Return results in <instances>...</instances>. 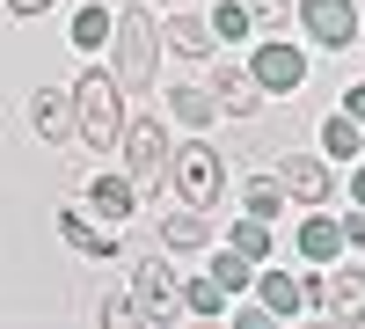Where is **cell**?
<instances>
[{"instance_id": "obj_1", "label": "cell", "mask_w": 365, "mask_h": 329, "mask_svg": "<svg viewBox=\"0 0 365 329\" xmlns=\"http://www.w3.org/2000/svg\"><path fill=\"white\" fill-rule=\"evenodd\" d=\"M125 88H117V74H103V66H88L81 81H73V132H81V146H117V132H125Z\"/></svg>"}, {"instance_id": "obj_2", "label": "cell", "mask_w": 365, "mask_h": 329, "mask_svg": "<svg viewBox=\"0 0 365 329\" xmlns=\"http://www.w3.org/2000/svg\"><path fill=\"white\" fill-rule=\"evenodd\" d=\"M168 176H175L182 205H197V213H212V205H220V191H227V161L212 154L205 139H182V146H168Z\"/></svg>"}, {"instance_id": "obj_3", "label": "cell", "mask_w": 365, "mask_h": 329, "mask_svg": "<svg viewBox=\"0 0 365 329\" xmlns=\"http://www.w3.org/2000/svg\"><path fill=\"white\" fill-rule=\"evenodd\" d=\"M110 44H117V88H132V96H146L154 88V22H146V8H125L110 29Z\"/></svg>"}, {"instance_id": "obj_4", "label": "cell", "mask_w": 365, "mask_h": 329, "mask_svg": "<svg viewBox=\"0 0 365 329\" xmlns=\"http://www.w3.org/2000/svg\"><path fill=\"white\" fill-rule=\"evenodd\" d=\"M117 146H125L132 191H161V176H168V132H161V117H132V125L117 132Z\"/></svg>"}, {"instance_id": "obj_5", "label": "cell", "mask_w": 365, "mask_h": 329, "mask_svg": "<svg viewBox=\"0 0 365 329\" xmlns=\"http://www.w3.org/2000/svg\"><path fill=\"white\" fill-rule=\"evenodd\" d=\"M249 74H256V88H263V96H292V88L307 81V51H299V44H285L278 29H270V37L256 44V59H249Z\"/></svg>"}, {"instance_id": "obj_6", "label": "cell", "mask_w": 365, "mask_h": 329, "mask_svg": "<svg viewBox=\"0 0 365 329\" xmlns=\"http://www.w3.org/2000/svg\"><path fill=\"white\" fill-rule=\"evenodd\" d=\"M299 29H307L314 44H329V51H344V44H358V0H299Z\"/></svg>"}, {"instance_id": "obj_7", "label": "cell", "mask_w": 365, "mask_h": 329, "mask_svg": "<svg viewBox=\"0 0 365 329\" xmlns=\"http://www.w3.org/2000/svg\"><path fill=\"white\" fill-rule=\"evenodd\" d=\"M278 191L299 198V205H329L336 198V176H329L322 154H278Z\"/></svg>"}, {"instance_id": "obj_8", "label": "cell", "mask_w": 365, "mask_h": 329, "mask_svg": "<svg viewBox=\"0 0 365 329\" xmlns=\"http://www.w3.org/2000/svg\"><path fill=\"white\" fill-rule=\"evenodd\" d=\"M132 308H139V322H175V315H182L175 285H168V271H161V256L132 271Z\"/></svg>"}, {"instance_id": "obj_9", "label": "cell", "mask_w": 365, "mask_h": 329, "mask_svg": "<svg viewBox=\"0 0 365 329\" xmlns=\"http://www.w3.org/2000/svg\"><path fill=\"white\" fill-rule=\"evenodd\" d=\"M299 256H307V263H336V256H344V227L329 220L322 205H314L307 220H299Z\"/></svg>"}, {"instance_id": "obj_10", "label": "cell", "mask_w": 365, "mask_h": 329, "mask_svg": "<svg viewBox=\"0 0 365 329\" xmlns=\"http://www.w3.org/2000/svg\"><path fill=\"white\" fill-rule=\"evenodd\" d=\"M58 234H66V249L96 256V263L117 256V227H96V220H81V213H58Z\"/></svg>"}, {"instance_id": "obj_11", "label": "cell", "mask_w": 365, "mask_h": 329, "mask_svg": "<svg viewBox=\"0 0 365 329\" xmlns=\"http://www.w3.org/2000/svg\"><path fill=\"white\" fill-rule=\"evenodd\" d=\"M88 205L103 213V227H117V220H132L139 191H132V176H96V183H88Z\"/></svg>"}, {"instance_id": "obj_12", "label": "cell", "mask_w": 365, "mask_h": 329, "mask_svg": "<svg viewBox=\"0 0 365 329\" xmlns=\"http://www.w3.org/2000/svg\"><path fill=\"white\" fill-rule=\"evenodd\" d=\"M322 308L336 315V322H365V271H336L322 285Z\"/></svg>"}, {"instance_id": "obj_13", "label": "cell", "mask_w": 365, "mask_h": 329, "mask_svg": "<svg viewBox=\"0 0 365 329\" xmlns=\"http://www.w3.org/2000/svg\"><path fill=\"white\" fill-rule=\"evenodd\" d=\"M220 110L227 117H256V103H263V88H256V74H241V66H220Z\"/></svg>"}, {"instance_id": "obj_14", "label": "cell", "mask_w": 365, "mask_h": 329, "mask_svg": "<svg viewBox=\"0 0 365 329\" xmlns=\"http://www.w3.org/2000/svg\"><path fill=\"white\" fill-rule=\"evenodd\" d=\"M249 285H256V308H270L278 322H285V315H299V278H285V271H263V263H256V278H249Z\"/></svg>"}, {"instance_id": "obj_15", "label": "cell", "mask_w": 365, "mask_h": 329, "mask_svg": "<svg viewBox=\"0 0 365 329\" xmlns=\"http://www.w3.org/2000/svg\"><path fill=\"white\" fill-rule=\"evenodd\" d=\"M29 125H37L44 139L73 132V96H66V88H37V103H29Z\"/></svg>"}, {"instance_id": "obj_16", "label": "cell", "mask_w": 365, "mask_h": 329, "mask_svg": "<svg viewBox=\"0 0 365 329\" xmlns=\"http://www.w3.org/2000/svg\"><path fill=\"white\" fill-rule=\"evenodd\" d=\"M161 242H168V249H205V242H212V220L197 213V205H182V213L161 220Z\"/></svg>"}, {"instance_id": "obj_17", "label": "cell", "mask_w": 365, "mask_h": 329, "mask_svg": "<svg viewBox=\"0 0 365 329\" xmlns=\"http://www.w3.org/2000/svg\"><path fill=\"white\" fill-rule=\"evenodd\" d=\"M175 300L190 308V315H227V300H234V293L212 278V271H197V278H182V293H175Z\"/></svg>"}, {"instance_id": "obj_18", "label": "cell", "mask_w": 365, "mask_h": 329, "mask_svg": "<svg viewBox=\"0 0 365 329\" xmlns=\"http://www.w3.org/2000/svg\"><path fill=\"white\" fill-rule=\"evenodd\" d=\"M110 29H117L110 8H81V15H73V44H81V51H103V44H110Z\"/></svg>"}, {"instance_id": "obj_19", "label": "cell", "mask_w": 365, "mask_h": 329, "mask_svg": "<svg viewBox=\"0 0 365 329\" xmlns=\"http://www.w3.org/2000/svg\"><path fill=\"white\" fill-rule=\"evenodd\" d=\"M227 249H241L249 263H270V249H278V242H270V220H256V213H249V220L234 227V242H227Z\"/></svg>"}, {"instance_id": "obj_20", "label": "cell", "mask_w": 365, "mask_h": 329, "mask_svg": "<svg viewBox=\"0 0 365 329\" xmlns=\"http://www.w3.org/2000/svg\"><path fill=\"white\" fill-rule=\"evenodd\" d=\"M168 110L182 117V125H212L220 103H212V88H168Z\"/></svg>"}, {"instance_id": "obj_21", "label": "cell", "mask_w": 365, "mask_h": 329, "mask_svg": "<svg viewBox=\"0 0 365 329\" xmlns=\"http://www.w3.org/2000/svg\"><path fill=\"white\" fill-rule=\"evenodd\" d=\"M168 44H175L182 59H205V51H212V22H190V15H175V22H168Z\"/></svg>"}, {"instance_id": "obj_22", "label": "cell", "mask_w": 365, "mask_h": 329, "mask_svg": "<svg viewBox=\"0 0 365 329\" xmlns=\"http://www.w3.org/2000/svg\"><path fill=\"white\" fill-rule=\"evenodd\" d=\"M241 205H249L256 220H278V205H285V191H278V176H256V183L241 191Z\"/></svg>"}, {"instance_id": "obj_23", "label": "cell", "mask_w": 365, "mask_h": 329, "mask_svg": "<svg viewBox=\"0 0 365 329\" xmlns=\"http://www.w3.org/2000/svg\"><path fill=\"white\" fill-rule=\"evenodd\" d=\"M358 132H365V125H351V117L336 110V117H329V125H322V146H329V154H336V161H351V154H358Z\"/></svg>"}, {"instance_id": "obj_24", "label": "cell", "mask_w": 365, "mask_h": 329, "mask_svg": "<svg viewBox=\"0 0 365 329\" xmlns=\"http://www.w3.org/2000/svg\"><path fill=\"white\" fill-rule=\"evenodd\" d=\"M212 37H220V44L249 37V8H241V0H220V8H212Z\"/></svg>"}, {"instance_id": "obj_25", "label": "cell", "mask_w": 365, "mask_h": 329, "mask_svg": "<svg viewBox=\"0 0 365 329\" xmlns=\"http://www.w3.org/2000/svg\"><path fill=\"white\" fill-rule=\"evenodd\" d=\"M212 278H220L227 293H241V285H249V278H256V263H249V256H241V249H227L220 263H212Z\"/></svg>"}, {"instance_id": "obj_26", "label": "cell", "mask_w": 365, "mask_h": 329, "mask_svg": "<svg viewBox=\"0 0 365 329\" xmlns=\"http://www.w3.org/2000/svg\"><path fill=\"white\" fill-rule=\"evenodd\" d=\"M241 8H249V22H270V29H278V22L292 15V0H241Z\"/></svg>"}, {"instance_id": "obj_27", "label": "cell", "mask_w": 365, "mask_h": 329, "mask_svg": "<svg viewBox=\"0 0 365 329\" xmlns=\"http://www.w3.org/2000/svg\"><path fill=\"white\" fill-rule=\"evenodd\" d=\"M322 285H329V278H322V263H314V271L299 278V308H322Z\"/></svg>"}, {"instance_id": "obj_28", "label": "cell", "mask_w": 365, "mask_h": 329, "mask_svg": "<svg viewBox=\"0 0 365 329\" xmlns=\"http://www.w3.org/2000/svg\"><path fill=\"white\" fill-rule=\"evenodd\" d=\"M344 117H351V125H365V81L344 88Z\"/></svg>"}, {"instance_id": "obj_29", "label": "cell", "mask_w": 365, "mask_h": 329, "mask_svg": "<svg viewBox=\"0 0 365 329\" xmlns=\"http://www.w3.org/2000/svg\"><path fill=\"white\" fill-rule=\"evenodd\" d=\"M344 227V249H365V213H351V220H336Z\"/></svg>"}, {"instance_id": "obj_30", "label": "cell", "mask_w": 365, "mask_h": 329, "mask_svg": "<svg viewBox=\"0 0 365 329\" xmlns=\"http://www.w3.org/2000/svg\"><path fill=\"white\" fill-rule=\"evenodd\" d=\"M8 8H15V15H44L51 0H8Z\"/></svg>"}, {"instance_id": "obj_31", "label": "cell", "mask_w": 365, "mask_h": 329, "mask_svg": "<svg viewBox=\"0 0 365 329\" xmlns=\"http://www.w3.org/2000/svg\"><path fill=\"white\" fill-rule=\"evenodd\" d=\"M351 198H358V205H365V168H358V176H351Z\"/></svg>"}, {"instance_id": "obj_32", "label": "cell", "mask_w": 365, "mask_h": 329, "mask_svg": "<svg viewBox=\"0 0 365 329\" xmlns=\"http://www.w3.org/2000/svg\"><path fill=\"white\" fill-rule=\"evenodd\" d=\"M358 29H365V0H358Z\"/></svg>"}, {"instance_id": "obj_33", "label": "cell", "mask_w": 365, "mask_h": 329, "mask_svg": "<svg viewBox=\"0 0 365 329\" xmlns=\"http://www.w3.org/2000/svg\"><path fill=\"white\" fill-rule=\"evenodd\" d=\"M161 8H182V0H161Z\"/></svg>"}]
</instances>
